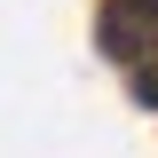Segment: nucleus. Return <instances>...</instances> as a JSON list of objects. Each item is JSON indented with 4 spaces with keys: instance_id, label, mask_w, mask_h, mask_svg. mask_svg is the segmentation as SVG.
Masks as SVG:
<instances>
[{
    "instance_id": "nucleus-1",
    "label": "nucleus",
    "mask_w": 158,
    "mask_h": 158,
    "mask_svg": "<svg viewBox=\"0 0 158 158\" xmlns=\"http://www.w3.org/2000/svg\"><path fill=\"white\" fill-rule=\"evenodd\" d=\"M103 40H111V56H158V0H111V16H103Z\"/></svg>"
}]
</instances>
